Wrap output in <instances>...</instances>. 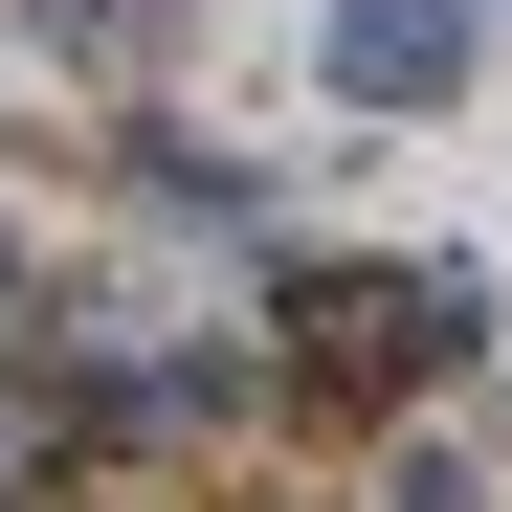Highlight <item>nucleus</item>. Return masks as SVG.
Masks as SVG:
<instances>
[{
    "label": "nucleus",
    "instance_id": "f257e3e1",
    "mask_svg": "<svg viewBox=\"0 0 512 512\" xmlns=\"http://www.w3.org/2000/svg\"><path fill=\"white\" fill-rule=\"evenodd\" d=\"M268 334H290V401L312 423H379V401H423V379H468L490 357V268H290L268 290Z\"/></svg>",
    "mask_w": 512,
    "mask_h": 512
},
{
    "label": "nucleus",
    "instance_id": "f03ea898",
    "mask_svg": "<svg viewBox=\"0 0 512 512\" xmlns=\"http://www.w3.org/2000/svg\"><path fill=\"white\" fill-rule=\"evenodd\" d=\"M468 0H334V23H312V67H334V90H357V112H446L468 90Z\"/></svg>",
    "mask_w": 512,
    "mask_h": 512
},
{
    "label": "nucleus",
    "instance_id": "7ed1b4c3",
    "mask_svg": "<svg viewBox=\"0 0 512 512\" xmlns=\"http://www.w3.org/2000/svg\"><path fill=\"white\" fill-rule=\"evenodd\" d=\"M134 201H156V223H268V156H201V134H134Z\"/></svg>",
    "mask_w": 512,
    "mask_h": 512
},
{
    "label": "nucleus",
    "instance_id": "20e7f679",
    "mask_svg": "<svg viewBox=\"0 0 512 512\" xmlns=\"http://www.w3.org/2000/svg\"><path fill=\"white\" fill-rule=\"evenodd\" d=\"M45 45H90V67H156V0H45Z\"/></svg>",
    "mask_w": 512,
    "mask_h": 512
},
{
    "label": "nucleus",
    "instance_id": "39448f33",
    "mask_svg": "<svg viewBox=\"0 0 512 512\" xmlns=\"http://www.w3.org/2000/svg\"><path fill=\"white\" fill-rule=\"evenodd\" d=\"M357 512H468V468H423V446H401V468H379Z\"/></svg>",
    "mask_w": 512,
    "mask_h": 512
},
{
    "label": "nucleus",
    "instance_id": "423d86ee",
    "mask_svg": "<svg viewBox=\"0 0 512 512\" xmlns=\"http://www.w3.org/2000/svg\"><path fill=\"white\" fill-rule=\"evenodd\" d=\"M0 312H23V223H0Z\"/></svg>",
    "mask_w": 512,
    "mask_h": 512
}]
</instances>
